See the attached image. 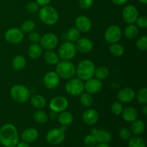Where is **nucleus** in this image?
Returning <instances> with one entry per match:
<instances>
[{
    "label": "nucleus",
    "mask_w": 147,
    "mask_h": 147,
    "mask_svg": "<svg viewBox=\"0 0 147 147\" xmlns=\"http://www.w3.org/2000/svg\"><path fill=\"white\" fill-rule=\"evenodd\" d=\"M109 76V70L105 66H98L95 68V78L99 80H103L107 78Z\"/></svg>",
    "instance_id": "nucleus-30"
},
{
    "label": "nucleus",
    "mask_w": 147,
    "mask_h": 147,
    "mask_svg": "<svg viewBox=\"0 0 147 147\" xmlns=\"http://www.w3.org/2000/svg\"><path fill=\"white\" fill-rule=\"evenodd\" d=\"M83 144L86 147H95L97 144V141L94 136L92 134H88L83 139Z\"/></svg>",
    "instance_id": "nucleus-39"
},
{
    "label": "nucleus",
    "mask_w": 147,
    "mask_h": 147,
    "mask_svg": "<svg viewBox=\"0 0 147 147\" xmlns=\"http://www.w3.org/2000/svg\"><path fill=\"white\" fill-rule=\"evenodd\" d=\"M80 104L85 108H90L93 103V98L91 94L87 93H82L80 95Z\"/></svg>",
    "instance_id": "nucleus-32"
},
{
    "label": "nucleus",
    "mask_w": 147,
    "mask_h": 147,
    "mask_svg": "<svg viewBox=\"0 0 147 147\" xmlns=\"http://www.w3.org/2000/svg\"><path fill=\"white\" fill-rule=\"evenodd\" d=\"M30 98L32 106L37 110H42L46 106V100L42 95H33Z\"/></svg>",
    "instance_id": "nucleus-23"
},
{
    "label": "nucleus",
    "mask_w": 147,
    "mask_h": 147,
    "mask_svg": "<svg viewBox=\"0 0 147 147\" xmlns=\"http://www.w3.org/2000/svg\"><path fill=\"white\" fill-rule=\"evenodd\" d=\"M16 147H30V145L28 144V143H26V142H19V143L17 144Z\"/></svg>",
    "instance_id": "nucleus-49"
},
{
    "label": "nucleus",
    "mask_w": 147,
    "mask_h": 147,
    "mask_svg": "<svg viewBox=\"0 0 147 147\" xmlns=\"http://www.w3.org/2000/svg\"><path fill=\"white\" fill-rule=\"evenodd\" d=\"M60 78L55 71L47 72L43 78V83L48 89H55L60 85Z\"/></svg>",
    "instance_id": "nucleus-14"
},
{
    "label": "nucleus",
    "mask_w": 147,
    "mask_h": 147,
    "mask_svg": "<svg viewBox=\"0 0 147 147\" xmlns=\"http://www.w3.org/2000/svg\"><path fill=\"white\" fill-rule=\"evenodd\" d=\"M136 100L139 104L146 105L147 104V88L144 87L138 90L136 95Z\"/></svg>",
    "instance_id": "nucleus-36"
},
{
    "label": "nucleus",
    "mask_w": 147,
    "mask_h": 147,
    "mask_svg": "<svg viewBox=\"0 0 147 147\" xmlns=\"http://www.w3.org/2000/svg\"><path fill=\"white\" fill-rule=\"evenodd\" d=\"M136 98V93L130 88H123L117 93V98L119 102L123 103H131Z\"/></svg>",
    "instance_id": "nucleus-16"
},
{
    "label": "nucleus",
    "mask_w": 147,
    "mask_h": 147,
    "mask_svg": "<svg viewBox=\"0 0 147 147\" xmlns=\"http://www.w3.org/2000/svg\"><path fill=\"white\" fill-rule=\"evenodd\" d=\"M109 51L111 54L113 55L115 57H121L124 54L125 49L123 45L116 42L111 45L109 47Z\"/></svg>",
    "instance_id": "nucleus-31"
},
{
    "label": "nucleus",
    "mask_w": 147,
    "mask_h": 147,
    "mask_svg": "<svg viewBox=\"0 0 147 147\" xmlns=\"http://www.w3.org/2000/svg\"><path fill=\"white\" fill-rule=\"evenodd\" d=\"M122 18L127 24H134L139 17L137 8L134 5H127L122 11Z\"/></svg>",
    "instance_id": "nucleus-13"
},
{
    "label": "nucleus",
    "mask_w": 147,
    "mask_h": 147,
    "mask_svg": "<svg viewBox=\"0 0 147 147\" xmlns=\"http://www.w3.org/2000/svg\"><path fill=\"white\" fill-rule=\"evenodd\" d=\"M27 54L30 58L37 59L40 57L42 54V48L37 43H32L28 47Z\"/></svg>",
    "instance_id": "nucleus-26"
},
{
    "label": "nucleus",
    "mask_w": 147,
    "mask_h": 147,
    "mask_svg": "<svg viewBox=\"0 0 147 147\" xmlns=\"http://www.w3.org/2000/svg\"><path fill=\"white\" fill-rule=\"evenodd\" d=\"M136 26L141 29H146L147 27V18L144 16L138 17L136 21Z\"/></svg>",
    "instance_id": "nucleus-42"
},
{
    "label": "nucleus",
    "mask_w": 147,
    "mask_h": 147,
    "mask_svg": "<svg viewBox=\"0 0 147 147\" xmlns=\"http://www.w3.org/2000/svg\"><path fill=\"white\" fill-rule=\"evenodd\" d=\"M111 1L113 4H116V5L121 6L123 5V4H126V3L127 2L128 0H111Z\"/></svg>",
    "instance_id": "nucleus-47"
},
{
    "label": "nucleus",
    "mask_w": 147,
    "mask_h": 147,
    "mask_svg": "<svg viewBox=\"0 0 147 147\" xmlns=\"http://www.w3.org/2000/svg\"><path fill=\"white\" fill-rule=\"evenodd\" d=\"M123 120L129 123H132L138 118V111L135 108L127 107L123 109L121 114Z\"/></svg>",
    "instance_id": "nucleus-22"
},
{
    "label": "nucleus",
    "mask_w": 147,
    "mask_h": 147,
    "mask_svg": "<svg viewBox=\"0 0 147 147\" xmlns=\"http://www.w3.org/2000/svg\"><path fill=\"white\" fill-rule=\"evenodd\" d=\"M76 67L70 60H61L56 65V73L63 79L72 78L76 75Z\"/></svg>",
    "instance_id": "nucleus-4"
},
{
    "label": "nucleus",
    "mask_w": 147,
    "mask_h": 147,
    "mask_svg": "<svg viewBox=\"0 0 147 147\" xmlns=\"http://www.w3.org/2000/svg\"><path fill=\"white\" fill-rule=\"evenodd\" d=\"M68 100L65 97L57 96L52 98L49 104V108L53 111L60 113L63 111H65L68 107Z\"/></svg>",
    "instance_id": "nucleus-12"
},
{
    "label": "nucleus",
    "mask_w": 147,
    "mask_h": 147,
    "mask_svg": "<svg viewBox=\"0 0 147 147\" xmlns=\"http://www.w3.org/2000/svg\"><path fill=\"white\" fill-rule=\"evenodd\" d=\"M44 60L47 64L54 65L58 63V62L60 61V57L58 54H57L53 50H47L44 54Z\"/></svg>",
    "instance_id": "nucleus-28"
},
{
    "label": "nucleus",
    "mask_w": 147,
    "mask_h": 147,
    "mask_svg": "<svg viewBox=\"0 0 147 147\" xmlns=\"http://www.w3.org/2000/svg\"><path fill=\"white\" fill-rule=\"evenodd\" d=\"M50 1H51V0H36V3L38 4V6H41V7L48 5Z\"/></svg>",
    "instance_id": "nucleus-46"
},
{
    "label": "nucleus",
    "mask_w": 147,
    "mask_h": 147,
    "mask_svg": "<svg viewBox=\"0 0 147 147\" xmlns=\"http://www.w3.org/2000/svg\"><path fill=\"white\" fill-rule=\"evenodd\" d=\"M35 28V23L33 20H27L22 23L21 26V30L24 33H30Z\"/></svg>",
    "instance_id": "nucleus-37"
},
{
    "label": "nucleus",
    "mask_w": 147,
    "mask_h": 147,
    "mask_svg": "<svg viewBox=\"0 0 147 147\" xmlns=\"http://www.w3.org/2000/svg\"><path fill=\"white\" fill-rule=\"evenodd\" d=\"M50 118L52 119V120H54V119H55L56 118H57V116H58V113H57V112L55 111H52L51 113H50Z\"/></svg>",
    "instance_id": "nucleus-48"
},
{
    "label": "nucleus",
    "mask_w": 147,
    "mask_h": 147,
    "mask_svg": "<svg viewBox=\"0 0 147 147\" xmlns=\"http://www.w3.org/2000/svg\"><path fill=\"white\" fill-rule=\"evenodd\" d=\"M76 45L71 42H65L58 49V56L63 60H70L77 54Z\"/></svg>",
    "instance_id": "nucleus-7"
},
{
    "label": "nucleus",
    "mask_w": 147,
    "mask_h": 147,
    "mask_svg": "<svg viewBox=\"0 0 147 147\" xmlns=\"http://www.w3.org/2000/svg\"><path fill=\"white\" fill-rule=\"evenodd\" d=\"M76 27L80 32L86 33L90 31L92 27L91 20L84 15L78 16L75 21Z\"/></svg>",
    "instance_id": "nucleus-18"
},
{
    "label": "nucleus",
    "mask_w": 147,
    "mask_h": 147,
    "mask_svg": "<svg viewBox=\"0 0 147 147\" xmlns=\"http://www.w3.org/2000/svg\"><path fill=\"white\" fill-rule=\"evenodd\" d=\"M39 17L44 24L53 25L58 21L59 14L57 9L52 6H45L39 11Z\"/></svg>",
    "instance_id": "nucleus-3"
},
{
    "label": "nucleus",
    "mask_w": 147,
    "mask_h": 147,
    "mask_svg": "<svg viewBox=\"0 0 147 147\" xmlns=\"http://www.w3.org/2000/svg\"><path fill=\"white\" fill-rule=\"evenodd\" d=\"M77 51L83 54L90 53L93 48V43L88 37H80L75 44Z\"/></svg>",
    "instance_id": "nucleus-15"
},
{
    "label": "nucleus",
    "mask_w": 147,
    "mask_h": 147,
    "mask_svg": "<svg viewBox=\"0 0 147 147\" xmlns=\"http://www.w3.org/2000/svg\"><path fill=\"white\" fill-rule=\"evenodd\" d=\"M94 136L97 143L109 144L112 140V135L106 129H97Z\"/></svg>",
    "instance_id": "nucleus-21"
},
{
    "label": "nucleus",
    "mask_w": 147,
    "mask_h": 147,
    "mask_svg": "<svg viewBox=\"0 0 147 147\" xmlns=\"http://www.w3.org/2000/svg\"><path fill=\"white\" fill-rule=\"evenodd\" d=\"M10 95L11 98L19 103H25L31 96V93L28 88L20 84L14 85L11 87Z\"/></svg>",
    "instance_id": "nucleus-5"
},
{
    "label": "nucleus",
    "mask_w": 147,
    "mask_h": 147,
    "mask_svg": "<svg viewBox=\"0 0 147 147\" xmlns=\"http://www.w3.org/2000/svg\"><path fill=\"white\" fill-rule=\"evenodd\" d=\"M4 37L5 40L10 44H19L24 39V32L22 31L21 29L11 27L6 32Z\"/></svg>",
    "instance_id": "nucleus-11"
},
{
    "label": "nucleus",
    "mask_w": 147,
    "mask_h": 147,
    "mask_svg": "<svg viewBox=\"0 0 147 147\" xmlns=\"http://www.w3.org/2000/svg\"><path fill=\"white\" fill-rule=\"evenodd\" d=\"M122 37V30L118 25L109 26L104 32V38L110 44L116 43Z\"/></svg>",
    "instance_id": "nucleus-8"
},
{
    "label": "nucleus",
    "mask_w": 147,
    "mask_h": 147,
    "mask_svg": "<svg viewBox=\"0 0 147 147\" xmlns=\"http://www.w3.org/2000/svg\"><path fill=\"white\" fill-rule=\"evenodd\" d=\"M123 110V105L121 104V102L116 101L113 103V104L111 105V111L112 113L116 116H119V115L121 114L122 111Z\"/></svg>",
    "instance_id": "nucleus-40"
},
{
    "label": "nucleus",
    "mask_w": 147,
    "mask_h": 147,
    "mask_svg": "<svg viewBox=\"0 0 147 147\" xmlns=\"http://www.w3.org/2000/svg\"><path fill=\"white\" fill-rule=\"evenodd\" d=\"M119 136L123 141H129L131 138V132L127 128H121L119 130Z\"/></svg>",
    "instance_id": "nucleus-41"
},
{
    "label": "nucleus",
    "mask_w": 147,
    "mask_h": 147,
    "mask_svg": "<svg viewBox=\"0 0 147 147\" xmlns=\"http://www.w3.org/2000/svg\"><path fill=\"white\" fill-rule=\"evenodd\" d=\"M128 147H146V142L141 136H134L129 140Z\"/></svg>",
    "instance_id": "nucleus-35"
},
{
    "label": "nucleus",
    "mask_w": 147,
    "mask_h": 147,
    "mask_svg": "<svg viewBox=\"0 0 147 147\" xmlns=\"http://www.w3.org/2000/svg\"><path fill=\"white\" fill-rule=\"evenodd\" d=\"M26 59L23 55H17L13 58L12 67L16 70H22L26 66Z\"/></svg>",
    "instance_id": "nucleus-29"
},
{
    "label": "nucleus",
    "mask_w": 147,
    "mask_h": 147,
    "mask_svg": "<svg viewBox=\"0 0 147 147\" xmlns=\"http://www.w3.org/2000/svg\"><path fill=\"white\" fill-rule=\"evenodd\" d=\"M28 38L29 40H30L32 43H37L40 41L41 37H40V35L37 32L32 31L31 32H30Z\"/></svg>",
    "instance_id": "nucleus-44"
},
{
    "label": "nucleus",
    "mask_w": 147,
    "mask_h": 147,
    "mask_svg": "<svg viewBox=\"0 0 147 147\" xmlns=\"http://www.w3.org/2000/svg\"><path fill=\"white\" fill-rule=\"evenodd\" d=\"M139 1L140 3H142V4H146L147 3V0H139Z\"/></svg>",
    "instance_id": "nucleus-52"
},
{
    "label": "nucleus",
    "mask_w": 147,
    "mask_h": 147,
    "mask_svg": "<svg viewBox=\"0 0 147 147\" xmlns=\"http://www.w3.org/2000/svg\"><path fill=\"white\" fill-rule=\"evenodd\" d=\"M79 5L83 9H88L93 6V0H79Z\"/></svg>",
    "instance_id": "nucleus-43"
},
{
    "label": "nucleus",
    "mask_w": 147,
    "mask_h": 147,
    "mask_svg": "<svg viewBox=\"0 0 147 147\" xmlns=\"http://www.w3.org/2000/svg\"><path fill=\"white\" fill-rule=\"evenodd\" d=\"M20 142L18 131L12 123H6L0 129V143L4 147H16Z\"/></svg>",
    "instance_id": "nucleus-1"
},
{
    "label": "nucleus",
    "mask_w": 147,
    "mask_h": 147,
    "mask_svg": "<svg viewBox=\"0 0 147 147\" xmlns=\"http://www.w3.org/2000/svg\"><path fill=\"white\" fill-rule=\"evenodd\" d=\"M143 113L145 115V116H146L147 115V105H144V107H143Z\"/></svg>",
    "instance_id": "nucleus-51"
},
{
    "label": "nucleus",
    "mask_w": 147,
    "mask_h": 147,
    "mask_svg": "<svg viewBox=\"0 0 147 147\" xmlns=\"http://www.w3.org/2000/svg\"><path fill=\"white\" fill-rule=\"evenodd\" d=\"M139 34V27L134 24H129L124 29V35L129 40H134Z\"/></svg>",
    "instance_id": "nucleus-27"
},
{
    "label": "nucleus",
    "mask_w": 147,
    "mask_h": 147,
    "mask_svg": "<svg viewBox=\"0 0 147 147\" xmlns=\"http://www.w3.org/2000/svg\"><path fill=\"white\" fill-rule=\"evenodd\" d=\"M82 118L86 124L93 126V125L96 124L98 121L99 115L97 111H96L95 109H88L83 112Z\"/></svg>",
    "instance_id": "nucleus-19"
},
{
    "label": "nucleus",
    "mask_w": 147,
    "mask_h": 147,
    "mask_svg": "<svg viewBox=\"0 0 147 147\" xmlns=\"http://www.w3.org/2000/svg\"><path fill=\"white\" fill-rule=\"evenodd\" d=\"M33 119L38 123H45L48 121L49 116L43 111L37 110L33 114Z\"/></svg>",
    "instance_id": "nucleus-33"
},
{
    "label": "nucleus",
    "mask_w": 147,
    "mask_h": 147,
    "mask_svg": "<svg viewBox=\"0 0 147 147\" xmlns=\"http://www.w3.org/2000/svg\"><path fill=\"white\" fill-rule=\"evenodd\" d=\"M38 137V131L34 128H27L23 131L21 134V139L22 142L28 144L35 142Z\"/></svg>",
    "instance_id": "nucleus-20"
},
{
    "label": "nucleus",
    "mask_w": 147,
    "mask_h": 147,
    "mask_svg": "<svg viewBox=\"0 0 147 147\" xmlns=\"http://www.w3.org/2000/svg\"><path fill=\"white\" fill-rule=\"evenodd\" d=\"M39 9L38 4L36 2H30L26 6V9L30 13H34L37 11Z\"/></svg>",
    "instance_id": "nucleus-45"
},
{
    "label": "nucleus",
    "mask_w": 147,
    "mask_h": 147,
    "mask_svg": "<svg viewBox=\"0 0 147 147\" xmlns=\"http://www.w3.org/2000/svg\"><path fill=\"white\" fill-rule=\"evenodd\" d=\"M65 90L68 93L73 96H80L84 91V83L83 80L78 78L68 79L65 85Z\"/></svg>",
    "instance_id": "nucleus-6"
},
{
    "label": "nucleus",
    "mask_w": 147,
    "mask_h": 147,
    "mask_svg": "<svg viewBox=\"0 0 147 147\" xmlns=\"http://www.w3.org/2000/svg\"><path fill=\"white\" fill-rule=\"evenodd\" d=\"M145 128H146V126H145L144 122L142 120L136 119L134 121L132 122L131 126V132L135 136H139L144 133Z\"/></svg>",
    "instance_id": "nucleus-25"
},
{
    "label": "nucleus",
    "mask_w": 147,
    "mask_h": 147,
    "mask_svg": "<svg viewBox=\"0 0 147 147\" xmlns=\"http://www.w3.org/2000/svg\"><path fill=\"white\" fill-rule=\"evenodd\" d=\"M66 37L69 42H76L80 37V32L76 27H71L67 31Z\"/></svg>",
    "instance_id": "nucleus-34"
},
{
    "label": "nucleus",
    "mask_w": 147,
    "mask_h": 147,
    "mask_svg": "<svg viewBox=\"0 0 147 147\" xmlns=\"http://www.w3.org/2000/svg\"><path fill=\"white\" fill-rule=\"evenodd\" d=\"M40 46L45 50H53L57 46L59 40L54 33H46L40 39Z\"/></svg>",
    "instance_id": "nucleus-9"
},
{
    "label": "nucleus",
    "mask_w": 147,
    "mask_h": 147,
    "mask_svg": "<svg viewBox=\"0 0 147 147\" xmlns=\"http://www.w3.org/2000/svg\"><path fill=\"white\" fill-rule=\"evenodd\" d=\"M65 139V131L61 129H53L47 132L46 140L50 144L59 145Z\"/></svg>",
    "instance_id": "nucleus-10"
},
{
    "label": "nucleus",
    "mask_w": 147,
    "mask_h": 147,
    "mask_svg": "<svg viewBox=\"0 0 147 147\" xmlns=\"http://www.w3.org/2000/svg\"><path fill=\"white\" fill-rule=\"evenodd\" d=\"M95 147H111L108 144H102V143H98V144H96V146Z\"/></svg>",
    "instance_id": "nucleus-50"
},
{
    "label": "nucleus",
    "mask_w": 147,
    "mask_h": 147,
    "mask_svg": "<svg viewBox=\"0 0 147 147\" xmlns=\"http://www.w3.org/2000/svg\"><path fill=\"white\" fill-rule=\"evenodd\" d=\"M58 121L62 126H70L73 121V116L70 112L67 111H63L60 112L57 116Z\"/></svg>",
    "instance_id": "nucleus-24"
},
{
    "label": "nucleus",
    "mask_w": 147,
    "mask_h": 147,
    "mask_svg": "<svg viewBox=\"0 0 147 147\" xmlns=\"http://www.w3.org/2000/svg\"><path fill=\"white\" fill-rule=\"evenodd\" d=\"M96 66L94 63L90 60H83L80 62L76 67V74L78 78L83 81H86L94 76Z\"/></svg>",
    "instance_id": "nucleus-2"
},
{
    "label": "nucleus",
    "mask_w": 147,
    "mask_h": 147,
    "mask_svg": "<svg viewBox=\"0 0 147 147\" xmlns=\"http://www.w3.org/2000/svg\"><path fill=\"white\" fill-rule=\"evenodd\" d=\"M103 87V83L101 80H99L96 78L89 79L86 80L84 83V90L90 94H96L101 90Z\"/></svg>",
    "instance_id": "nucleus-17"
},
{
    "label": "nucleus",
    "mask_w": 147,
    "mask_h": 147,
    "mask_svg": "<svg viewBox=\"0 0 147 147\" xmlns=\"http://www.w3.org/2000/svg\"><path fill=\"white\" fill-rule=\"evenodd\" d=\"M136 47L139 50L142 52H145L147 49V37L146 36H142L139 37L136 41Z\"/></svg>",
    "instance_id": "nucleus-38"
}]
</instances>
